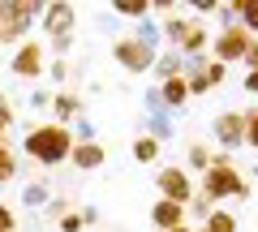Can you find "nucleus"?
Listing matches in <instances>:
<instances>
[{
    "mask_svg": "<svg viewBox=\"0 0 258 232\" xmlns=\"http://www.w3.org/2000/svg\"><path fill=\"white\" fill-rule=\"evenodd\" d=\"M22 150H26V159H35V164L56 168V164L69 159V150H74V133L64 129V125H56V121H43V125H35V129H26Z\"/></svg>",
    "mask_w": 258,
    "mask_h": 232,
    "instance_id": "1",
    "label": "nucleus"
},
{
    "mask_svg": "<svg viewBox=\"0 0 258 232\" xmlns=\"http://www.w3.org/2000/svg\"><path fill=\"white\" fill-rule=\"evenodd\" d=\"M74 26H78V9H74V5H43L39 30L47 35V43H56V39H74Z\"/></svg>",
    "mask_w": 258,
    "mask_h": 232,
    "instance_id": "5",
    "label": "nucleus"
},
{
    "mask_svg": "<svg viewBox=\"0 0 258 232\" xmlns=\"http://www.w3.org/2000/svg\"><path fill=\"white\" fill-rule=\"evenodd\" d=\"M78 116H86L82 99H78L74 91H52V121L69 129V121H78Z\"/></svg>",
    "mask_w": 258,
    "mask_h": 232,
    "instance_id": "8",
    "label": "nucleus"
},
{
    "mask_svg": "<svg viewBox=\"0 0 258 232\" xmlns=\"http://www.w3.org/2000/svg\"><path fill=\"white\" fill-rule=\"evenodd\" d=\"M39 18H43V5H35V0H0V43L22 47Z\"/></svg>",
    "mask_w": 258,
    "mask_h": 232,
    "instance_id": "2",
    "label": "nucleus"
},
{
    "mask_svg": "<svg viewBox=\"0 0 258 232\" xmlns=\"http://www.w3.org/2000/svg\"><path fill=\"white\" fill-rule=\"evenodd\" d=\"M134 159H138V164H155L159 159V142L155 138H138L134 142Z\"/></svg>",
    "mask_w": 258,
    "mask_h": 232,
    "instance_id": "18",
    "label": "nucleus"
},
{
    "mask_svg": "<svg viewBox=\"0 0 258 232\" xmlns=\"http://www.w3.org/2000/svg\"><path fill=\"white\" fill-rule=\"evenodd\" d=\"M172 232H189V228H185V223H181V228H172Z\"/></svg>",
    "mask_w": 258,
    "mask_h": 232,
    "instance_id": "32",
    "label": "nucleus"
},
{
    "mask_svg": "<svg viewBox=\"0 0 258 232\" xmlns=\"http://www.w3.org/2000/svg\"><path fill=\"white\" fill-rule=\"evenodd\" d=\"M9 69H13V78H26V82H35V78L47 69V43H43V39H26L22 47H13Z\"/></svg>",
    "mask_w": 258,
    "mask_h": 232,
    "instance_id": "3",
    "label": "nucleus"
},
{
    "mask_svg": "<svg viewBox=\"0 0 258 232\" xmlns=\"http://www.w3.org/2000/svg\"><path fill=\"white\" fill-rule=\"evenodd\" d=\"M245 91H258V69H254V73L245 78Z\"/></svg>",
    "mask_w": 258,
    "mask_h": 232,
    "instance_id": "31",
    "label": "nucleus"
},
{
    "mask_svg": "<svg viewBox=\"0 0 258 232\" xmlns=\"http://www.w3.org/2000/svg\"><path fill=\"white\" fill-rule=\"evenodd\" d=\"M224 194H245V181L237 177V168H232V159H211V168H207V185H203V198H224Z\"/></svg>",
    "mask_w": 258,
    "mask_h": 232,
    "instance_id": "4",
    "label": "nucleus"
},
{
    "mask_svg": "<svg viewBox=\"0 0 258 232\" xmlns=\"http://www.w3.org/2000/svg\"><path fill=\"white\" fill-rule=\"evenodd\" d=\"M103 146L99 142H74V150H69V164L82 168V172H95V168H103Z\"/></svg>",
    "mask_w": 258,
    "mask_h": 232,
    "instance_id": "10",
    "label": "nucleus"
},
{
    "mask_svg": "<svg viewBox=\"0 0 258 232\" xmlns=\"http://www.w3.org/2000/svg\"><path fill=\"white\" fill-rule=\"evenodd\" d=\"M134 39H138V43H147V47H159V39H164V30H159L155 22H142V26L134 30Z\"/></svg>",
    "mask_w": 258,
    "mask_h": 232,
    "instance_id": "19",
    "label": "nucleus"
},
{
    "mask_svg": "<svg viewBox=\"0 0 258 232\" xmlns=\"http://www.w3.org/2000/svg\"><path fill=\"white\" fill-rule=\"evenodd\" d=\"M47 73H52V82H56V86L69 82V65H64V60H52V65H47Z\"/></svg>",
    "mask_w": 258,
    "mask_h": 232,
    "instance_id": "28",
    "label": "nucleus"
},
{
    "mask_svg": "<svg viewBox=\"0 0 258 232\" xmlns=\"http://www.w3.org/2000/svg\"><path fill=\"white\" fill-rule=\"evenodd\" d=\"M245 142H254V146H258V112H249V116H245Z\"/></svg>",
    "mask_w": 258,
    "mask_h": 232,
    "instance_id": "30",
    "label": "nucleus"
},
{
    "mask_svg": "<svg viewBox=\"0 0 258 232\" xmlns=\"http://www.w3.org/2000/svg\"><path fill=\"white\" fill-rule=\"evenodd\" d=\"M69 133H74V142H95V121H91V116H78Z\"/></svg>",
    "mask_w": 258,
    "mask_h": 232,
    "instance_id": "21",
    "label": "nucleus"
},
{
    "mask_svg": "<svg viewBox=\"0 0 258 232\" xmlns=\"http://www.w3.org/2000/svg\"><path fill=\"white\" fill-rule=\"evenodd\" d=\"M245 52H249V35H245V26L224 30V35L215 39V56H220V65H224V60H237V56H245Z\"/></svg>",
    "mask_w": 258,
    "mask_h": 232,
    "instance_id": "9",
    "label": "nucleus"
},
{
    "mask_svg": "<svg viewBox=\"0 0 258 232\" xmlns=\"http://www.w3.org/2000/svg\"><path fill=\"white\" fill-rule=\"evenodd\" d=\"M147 138H155V142H164V138H172V116H168V108H159V112H151V121H147Z\"/></svg>",
    "mask_w": 258,
    "mask_h": 232,
    "instance_id": "16",
    "label": "nucleus"
},
{
    "mask_svg": "<svg viewBox=\"0 0 258 232\" xmlns=\"http://www.w3.org/2000/svg\"><path fill=\"white\" fill-rule=\"evenodd\" d=\"M181 219H185V206H181V202H164V198H159V202L151 206V223L164 228V232L181 228Z\"/></svg>",
    "mask_w": 258,
    "mask_h": 232,
    "instance_id": "11",
    "label": "nucleus"
},
{
    "mask_svg": "<svg viewBox=\"0 0 258 232\" xmlns=\"http://www.w3.org/2000/svg\"><path fill=\"white\" fill-rule=\"evenodd\" d=\"M112 56H116L120 65L129 69V73H147V69H155V47L138 43V39H134V35L116 39V43H112Z\"/></svg>",
    "mask_w": 258,
    "mask_h": 232,
    "instance_id": "6",
    "label": "nucleus"
},
{
    "mask_svg": "<svg viewBox=\"0 0 258 232\" xmlns=\"http://www.w3.org/2000/svg\"><path fill=\"white\" fill-rule=\"evenodd\" d=\"M0 232H18V211L0 202Z\"/></svg>",
    "mask_w": 258,
    "mask_h": 232,
    "instance_id": "25",
    "label": "nucleus"
},
{
    "mask_svg": "<svg viewBox=\"0 0 258 232\" xmlns=\"http://www.w3.org/2000/svg\"><path fill=\"white\" fill-rule=\"evenodd\" d=\"M52 202V185L47 181H30V185H22V206H30V211H39V206Z\"/></svg>",
    "mask_w": 258,
    "mask_h": 232,
    "instance_id": "14",
    "label": "nucleus"
},
{
    "mask_svg": "<svg viewBox=\"0 0 258 232\" xmlns=\"http://www.w3.org/2000/svg\"><path fill=\"white\" fill-rule=\"evenodd\" d=\"M181 69H185V56H181V52H164V56L155 52V73L164 78V82H172V78H181Z\"/></svg>",
    "mask_w": 258,
    "mask_h": 232,
    "instance_id": "15",
    "label": "nucleus"
},
{
    "mask_svg": "<svg viewBox=\"0 0 258 232\" xmlns=\"http://www.w3.org/2000/svg\"><path fill=\"white\" fill-rule=\"evenodd\" d=\"M18 155H13L9 142H0V185H9V181H18Z\"/></svg>",
    "mask_w": 258,
    "mask_h": 232,
    "instance_id": "17",
    "label": "nucleus"
},
{
    "mask_svg": "<svg viewBox=\"0 0 258 232\" xmlns=\"http://www.w3.org/2000/svg\"><path fill=\"white\" fill-rule=\"evenodd\" d=\"M86 223H82V211H69V215H60V232H82Z\"/></svg>",
    "mask_w": 258,
    "mask_h": 232,
    "instance_id": "27",
    "label": "nucleus"
},
{
    "mask_svg": "<svg viewBox=\"0 0 258 232\" xmlns=\"http://www.w3.org/2000/svg\"><path fill=\"white\" fill-rule=\"evenodd\" d=\"M207 232H237V219L224 215V211H211L207 215Z\"/></svg>",
    "mask_w": 258,
    "mask_h": 232,
    "instance_id": "20",
    "label": "nucleus"
},
{
    "mask_svg": "<svg viewBox=\"0 0 258 232\" xmlns=\"http://www.w3.org/2000/svg\"><path fill=\"white\" fill-rule=\"evenodd\" d=\"M30 108H35V112H43V108H52V91H35V95H30Z\"/></svg>",
    "mask_w": 258,
    "mask_h": 232,
    "instance_id": "29",
    "label": "nucleus"
},
{
    "mask_svg": "<svg viewBox=\"0 0 258 232\" xmlns=\"http://www.w3.org/2000/svg\"><path fill=\"white\" fill-rule=\"evenodd\" d=\"M189 164L207 172V168H211V150H207V146H189Z\"/></svg>",
    "mask_w": 258,
    "mask_h": 232,
    "instance_id": "26",
    "label": "nucleus"
},
{
    "mask_svg": "<svg viewBox=\"0 0 258 232\" xmlns=\"http://www.w3.org/2000/svg\"><path fill=\"white\" fill-rule=\"evenodd\" d=\"M159 30H164V35L172 39L176 47H181V43H185V35H189V22H168V26H159Z\"/></svg>",
    "mask_w": 258,
    "mask_h": 232,
    "instance_id": "23",
    "label": "nucleus"
},
{
    "mask_svg": "<svg viewBox=\"0 0 258 232\" xmlns=\"http://www.w3.org/2000/svg\"><path fill=\"white\" fill-rule=\"evenodd\" d=\"M237 18L245 22V35H249V30H258V5H237Z\"/></svg>",
    "mask_w": 258,
    "mask_h": 232,
    "instance_id": "24",
    "label": "nucleus"
},
{
    "mask_svg": "<svg viewBox=\"0 0 258 232\" xmlns=\"http://www.w3.org/2000/svg\"><path fill=\"white\" fill-rule=\"evenodd\" d=\"M185 99H189V86H185V73H181V78H172V82H164V86H159V103H164L168 112H172V108H181Z\"/></svg>",
    "mask_w": 258,
    "mask_h": 232,
    "instance_id": "13",
    "label": "nucleus"
},
{
    "mask_svg": "<svg viewBox=\"0 0 258 232\" xmlns=\"http://www.w3.org/2000/svg\"><path fill=\"white\" fill-rule=\"evenodd\" d=\"M116 13H120V18H142V22H147L151 5H138V0H125V5H116Z\"/></svg>",
    "mask_w": 258,
    "mask_h": 232,
    "instance_id": "22",
    "label": "nucleus"
},
{
    "mask_svg": "<svg viewBox=\"0 0 258 232\" xmlns=\"http://www.w3.org/2000/svg\"><path fill=\"white\" fill-rule=\"evenodd\" d=\"M215 138H220L224 146H237V142L245 138V116H241V112H228V116H220V121H215Z\"/></svg>",
    "mask_w": 258,
    "mask_h": 232,
    "instance_id": "12",
    "label": "nucleus"
},
{
    "mask_svg": "<svg viewBox=\"0 0 258 232\" xmlns=\"http://www.w3.org/2000/svg\"><path fill=\"white\" fill-rule=\"evenodd\" d=\"M155 185H159V194H164V202H189L194 198V189H189V172H181V168H159L155 172Z\"/></svg>",
    "mask_w": 258,
    "mask_h": 232,
    "instance_id": "7",
    "label": "nucleus"
}]
</instances>
